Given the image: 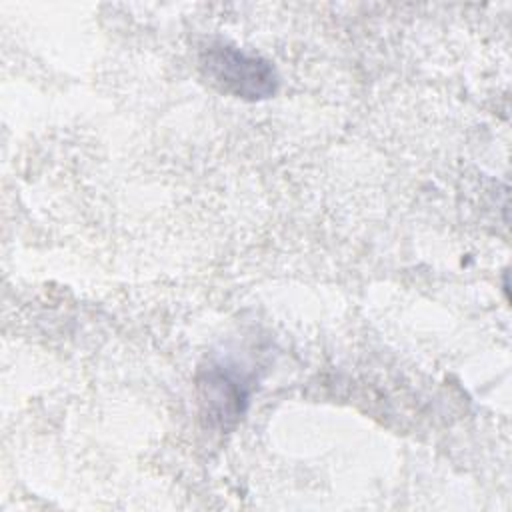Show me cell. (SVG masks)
Returning <instances> with one entry per match:
<instances>
[{
  "instance_id": "6da1fadb",
  "label": "cell",
  "mask_w": 512,
  "mask_h": 512,
  "mask_svg": "<svg viewBox=\"0 0 512 512\" xmlns=\"http://www.w3.org/2000/svg\"><path fill=\"white\" fill-rule=\"evenodd\" d=\"M204 76L222 92L244 100H262L276 92L274 66L226 42H210L200 52Z\"/></svg>"
},
{
  "instance_id": "7a4b0ae2",
  "label": "cell",
  "mask_w": 512,
  "mask_h": 512,
  "mask_svg": "<svg viewBox=\"0 0 512 512\" xmlns=\"http://www.w3.org/2000/svg\"><path fill=\"white\" fill-rule=\"evenodd\" d=\"M202 404L206 406V414L218 424L234 422L242 412L248 400V390L242 382H238L230 372L212 368L200 380Z\"/></svg>"
}]
</instances>
